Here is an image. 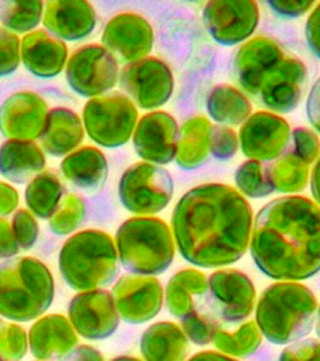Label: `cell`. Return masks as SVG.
Instances as JSON below:
<instances>
[{
  "instance_id": "cell-1",
  "label": "cell",
  "mask_w": 320,
  "mask_h": 361,
  "mask_svg": "<svg viewBox=\"0 0 320 361\" xmlns=\"http://www.w3.org/2000/svg\"><path fill=\"white\" fill-rule=\"evenodd\" d=\"M171 224L175 244L187 262L202 268L223 267L245 254L252 210L237 189L203 183L179 199Z\"/></svg>"
},
{
  "instance_id": "cell-2",
  "label": "cell",
  "mask_w": 320,
  "mask_h": 361,
  "mask_svg": "<svg viewBox=\"0 0 320 361\" xmlns=\"http://www.w3.org/2000/svg\"><path fill=\"white\" fill-rule=\"evenodd\" d=\"M250 252L262 274L303 281L320 271V206L304 196H282L255 216Z\"/></svg>"
},
{
  "instance_id": "cell-3",
  "label": "cell",
  "mask_w": 320,
  "mask_h": 361,
  "mask_svg": "<svg viewBox=\"0 0 320 361\" xmlns=\"http://www.w3.org/2000/svg\"><path fill=\"white\" fill-rule=\"evenodd\" d=\"M54 295L52 272L41 259L25 255L0 262V317L18 323L38 319Z\"/></svg>"
},
{
  "instance_id": "cell-4",
  "label": "cell",
  "mask_w": 320,
  "mask_h": 361,
  "mask_svg": "<svg viewBox=\"0 0 320 361\" xmlns=\"http://www.w3.org/2000/svg\"><path fill=\"white\" fill-rule=\"evenodd\" d=\"M317 300L313 292L297 282H276L261 295L255 323L273 344H290L312 331Z\"/></svg>"
},
{
  "instance_id": "cell-5",
  "label": "cell",
  "mask_w": 320,
  "mask_h": 361,
  "mask_svg": "<svg viewBox=\"0 0 320 361\" xmlns=\"http://www.w3.org/2000/svg\"><path fill=\"white\" fill-rule=\"evenodd\" d=\"M58 268L73 290L103 289L118 274V255L110 234L97 228L80 230L62 244Z\"/></svg>"
},
{
  "instance_id": "cell-6",
  "label": "cell",
  "mask_w": 320,
  "mask_h": 361,
  "mask_svg": "<svg viewBox=\"0 0 320 361\" xmlns=\"http://www.w3.org/2000/svg\"><path fill=\"white\" fill-rule=\"evenodd\" d=\"M118 262L135 275L165 272L175 257V240L169 226L158 217L135 216L120 224L114 238Z\"/></svg>"
},
{
  "instance_id": "cell-7",
  "label": "cell",
  "mask_w": 320,
  "mask_h": 361,
  "mask_svg": "<svg viewBox=\"0 0 320 361\" xmlns=\"http://www.w3.org/2000/svg\"><path fill=\"white\" fill-rule=\"evenodd\" d=\"M138 121L135 104L114 92L89 99L82 111V123L89 138L104 148H118L130 141Z\"/></svg>"
},
{
  "instance_id": "cell-8",
  "label": "cell",
  "mask_w": 320,
  "mask_h": 361,
  "mask_svg": "<svg viewBox=\"0 0 320 361\" xmlns=\"http://www.w3.org/2000/svg\"><path fill=\"white\" fill-rule=\"evenodd\" d=\"M173 195L171 173L151 162L128 166L118 180V199L134 214H155L164 210Z\"/></svg>"
},
{
  "instance_id": "cell-9",
  "label": "cell",
  "mask_w": 320,
  "mask_h": 361,
  "mask_svg": "<svg viewBox=\"0 0 320 361\" xmlns=\"http://www.w3.org/2000/svg\"><path fill=\"white\" fill-rule=\"evenodd\" d=\"M118 61L101 44H85L68 58L65 78L79 96L97 97L111 90L118 82Z\"/></svg>"
},
{
  "instance_id": "cell-10",
  "label": "cell",
  "mask_w": 320,
  "mask_h": 361,
  "mask_svg": "<svg viewBox=\"0 0 320 361\" xmlns=\"http://www.w3.org/2000/svg\"><path fill=\"white\" fill-rule=\"evenodd\" d=\"M118 86L135 107L152 110L165 104L173 92L171 68L159 58L145 56L125 63L118 73Z\"/></svg>"
},
{
  "instance_id": "cell-11",
  "label": "cell",
  "mask_w": 320,
  "mask_h": 361,
  "mask_svg": "<svg viewBox=\"0 0 320 361\" xmlns=\"http://www.w3.org/2000/svg\"><path fill=\"white\" fill-rule=\"evenodd\" d=\"M206 306L227 324L245 320L255 306V286L244 272L233 268L214 271L207 278Z\"/></svg>"
},
{
  "instance_id": "cell-12",
  "label": "cell",
  "mask_w": 320,
  "mask_h": 361,
  "mask_svg": "<svg viewBox=\"0 0 320 361\" xmlns=\"http://www.w3.org/2000/svg\"><path fill=\"white\" fill-rule=\"evenodd\" d=\"M68 319L79 336L93 341L110 337L120 322L113 295L106 289L78 292L69 302Z\"/></svg>"
},
{
  "instance_id": "cell-13",
  "label": "cell",
  "mask_w": 320,
  "mask_h": 361,
  "mask_svg": "<svg viewBox=\"0 0 320 361\" xmlns=\"http://www.w3.org/2000/svg\"><path fill=\"white\" fill-rule=\"evenodd\" d=\"M202 17L211 38L230 47L254 32L259 10L254 0H211L203 7Z\"/></svg>"
},
{
  "instance_id": "cell-14",
  "label": "cell",
  "mask_w": 320,
  "mask_h": 361,
  "mask_svg": "<svg viewBox=\"0 0 320 361\" xmlns=\"http://www.w3.org/2000/svg\"><path fill=\"white\" fill-rule=\"evenodd\" d=\"M238 142L245 157L271 162L289 149L290 127L282 116L257 111L242 123Z\"/></svg>"
},
{
  "instance_id": "cell-15",
  "label": "cell",
  "mask_w": 320,
  "mask_h": 361,
  "mask_svg": "<svg viewBox=\"0 0 320 361\" xmlns=\"http://www.w3.org/2000/svg\"><path fill=\"white\" fill-rule=\"evenodd\" d=\"M111 295L118 316L131 324L154 319L164 305V288L151 275H123L114 283Z\"/></svg>"
},
{
  "instance_id": "cell-16",
  "label": "cell",
  "mask_w": 320,
  "mask_h": 361,
  "mask_svg": "<svg viewBox=\"0 0 320 361\" xmlns=\"http://www.w3.org/2000/svg\"><path fill=\"white\" fill-rule=\"evenodd\" d=\"M101 42L117 61L121 59L128 63L148 56L154 45V31L144 16L123 11L106 23Z\"/></svg>"
},
{
  "instance_id": "cell-17",
  "label": "cell",
  "mask_w": 320,
  "mask_h": 361,
  "mask_svg": "<svg viewBox=\"0 0 320 361\" xmlns=\"http://www.w3.org/2000/svg\"><path fill=\"white\" fill-rule=\"evenodd\" d=\"M49 107L47 100L32 90H17L0 104V133L7 140L39 138Z\"/></svg>"
},
{
  "instance_id": "cell-18",
  "label": "cell",
  "mask_w": 320,
  "mask_h": 361,
  "mask_svg": "<svg viewBox=\"0 0 320 361\" xmlns=\"http://www.w3.org/2000/svg\"><path fill=\"white\" fill-rule=\"evenodd\" d=\"M131 138L140 158L145 162L165 165L175 159L179 126L172 114L154 110L137 121Z\"/></svg>"
},
{
  "instance_id": "cell-19",
  "label": "cell",
  "mask_w": 320,
  "mask_h": 361,
  "mask_svg": "<svg viewBox=\"0 0 320 361\" xmlns=\"http://www.w3.org/2000/svg\"><path fill=\"white\" fill-rule=\"evenodd\" d=\"M307 83L306 65L296 56H286L265 76L257 97L268 109L289 113L297 107Z\"/></svg>"
},
{
  "instance_id": "cell-20",
  "label": "cell",
  "mask_w": 320,
  "mask_h": 361,
  "mask_svg": "<svg viewBox=\"0 0 320 361\" xmlns=\"http://www.w3.org/2000/svg\"><path fill=\"white\" fill-rule=\"evenodd\" d=\"M283 58L282 47L269 37L258 35L244 42L234 58V71L242 89L257 96L265 76Z\"/></svg>"
},
{
  "instance_id": "cell-21",
  "label": "cell",
  "mask_w": 320,
  "mask_h": 361,
  "mask_svg": "<svg viewBox=\"0 0 320 361\" xmlns=\"http://www.w3.org/2000/svg\"><path fill=\"white\" fill-rule=\"evenodd\" d=\"M28 348L39 361H66L78 345V334L68 317L51 313L38 317L28 330Z\"/></svg>"
},
{
  "instance_id": "cell-22",
  "label": "cell",
  "mask_w": 320,
  "mask_h": 361,
  "mask_svg": "<svg viewBox=\"0 0 320 361\" xmlns=\"http://www.w3.org/2000/svg\"><path fill=\"white\" fill-rule=\"evenodd\" d=\"M44 30L61 41H79L96 27V10L85 0L47 1L42 16Z\"/></svg>"
},
{
  "instance_id": "cell-23",
  "label": "cell",
  "mask_w": 320,
  "mask_h": 361,
  "mask_svg": "<svg viewBox=\"0 0 320 361\" xmlns=\"http://www.w3.org/2000/svg\"><path fill=\"white\" fill-rule=\"evenodd\" d=\"M20 56L24 68L31 75L39 79H51L65 71L68 48L63 41L39 28L21 38Z\"/></svg>"
},
{
  "instance_id": "cell-24",
  "label": "cell",
  "mask_w": 320,
  "mask_h": 361,
  "mask_svg": "<svg viewBox=\"0 0 320 361\" xmlns=\"http://www.w3.org/2000/svg\"><path fill=\"white\" fill-rule=\"evenodd\" d=\"M85 138V128L82 118L76 111L68 107L49 109L44 130L39 135V147L51 157H66Z\"/></svg>"
},
{
  "instance_id": "cell-25",
  "label": "cell",
  "mask_w": 320,
  "mask_h": 361,
  "mask_svg": "<svg viewBox=\"0 0 320 361\" xmlns=\"http://www.w3.org/2000/svg\"><path fill=\"white\" fill-rule=\"evenodd\" d=\"M59 169L62 176L76 189L93 193L103 188L109 173V164L101 149L83 145L63 157Z\"/></svg>"
},
{
  "instance_id": "cell-26",
  "label": "cell",
  "mask_w": 320,
  "mask_h": 361,
  "mask_svg": "<svg viewBox=\"0 0 320 361\" xmlns=\"http://www.w3.org/2000/svg\"><path fill=\"white\" fill-rule=\"evenodd\" d=\"M45 165V152L35 141L7 140L0 145V175L13 183L30 182Z\"/></svg>"
},
{
  "instance_id": "cell-27",
  "label": "cell",
  "mask_w": 320,
  "mask_h": 361,
  "mask_svg": "<svg viewBox=\"0 0 320 361\" xmlns=\"http://www.w3.org/2000/svg\"><path fill=\"white\" fill-rule=\"evenodd\" d=\"M187 350V337L180 326L172 322L151 324L140 338L144 361H185Z\"/></svg>"
},
{
  "instance_id": "cell-28",
  "label": "cell",
  "mask_w": 320,
  "mask_h": 361,
  "mask_svg": "<svg viewBox=\"0 0 320 361\" xmlns=\"http://www.w3.org/2000/svg\"><path fill=\"white\" fill-rule=\"evenodd\" d=\"M207 278L203 272L192 268L178 271L166 283L164 299L168 310L178 319L206 303Z\"/></svg>"
},
{
  "instance_id": "cell-29",
  "label": "cell",
  "mask_w": 320,
  "mask_h": 361,
  "mask_svg": "<svg viewBox=\"0 0 320 361\" xmlns=\"http://www.w3.org/2000/svg\"><path fill=\"white\" fill-rule=\"evenodd\" d=\"M211 124L204 116L187 118L179 128L175 161L182 169H196L207 162L210 157Z\"/></svg>"
},
{
  "instance_id": "cell-30",
  "label": "cell",
  "mask_w": 320,
  "mask_h": 361,
  "mask_svg": "<svg viewBox=\"0 0 320 361\" xmlns=\"http://www.w3.org/2000/svg\"><path fill=\"white\" fill-rule=\"evenodd\" d=\"M206 107L214 121L226 126L242 124L252 110L251 102L241 90L224 83L214 86L209 92Z\"/></svg>"
},
{
  "instance_id": "cell-31",
  "label": "cell",
  "mask_w": 320,
  "mask_h": 361,
  "mask_svg": "<svg viewBox=\"0 0 320 361\" xmlns=\"http://www.w3.org/2000/svg\"><path fill=\"white\" fill-rule=\"evenodd\" d=\"M65 193V186L59 176L52 171H42L27 183L24 200L35 217L48 220Z\"/></svg>"
},
{
  "instance_id": "cell-32",
  "label": "cell",
  "mask_w": 320,
  "mask_h": 361,
  "mask_svg": "<svg viewBox=\"0 0 320 361\" xmlns=\"http://www.w3.org/2000/svg\"><path fill=\"white\" fill-rule=\"evenodd\" d=\"M268 168L275 192L295 193L306 188L309 165L296 157L290 148L279 158L268 162Z\"/></svg>"
},
{
  "instance_id": "cell-33",
  "label": "cell",
  "mask_w": 320,
  "mask_h": 361,
  "mask_svg": "<svg viewBox=\"0 0 320 361\" xmlns=\"http://www.w3.org/2000/svg\"><path fill=\"white\" fill-rule=\"evenodd\" d=\"M261 331L255 322H244L235 330L220 327L213 338L214 347L228 357H248L261 345Z\"/></svg>"
},
{
  "instance_id": "cell-34",
  "label": "cell",
  "mask_w": 320,
  "mask_h": 361,
  "mask_svg": "<svg viewBox=\"0 0 320 361\" xmlns=\"http://www.w3.org/2000/svg\"><path fill=\"white\" fill-rule=\"evenodd\" d=\"M44 1L6 0L0 1V24L14 34H28L42 21Z\"/></svg>"
},
{
  "instance_id": "cell-35",
  "label": "cell",
  "mask_w": 320,
  "mask_h": 361,
  "mask_svg": "<svg viewBox=\"0 0 320 361\" xmlns=\"http://www.w3.org/2000/svg\"><path fill=\"white\" fill-rule=\"evenodd\" d=\"M86 219V202L73 192H66L56 210L48 219L49 230L56 235H69L82 226Z\"/></svg>"
},
{
  "instance_id": "cell-36",
  "label": "cell",
  "mask_w": 320,
  "mask_h": 361,
  "mask_svg": "<svg viewBox=\"0 0 320 361\" xmlns=\"http://www.w3.org/2000/svg\"><path fill=\"white\" fill-rule=\"evenodd\" d=\"M234 179L238 190L248 197H265L275 192L269 176L268 162L247 159L237 168Z\"/></svg>"
},
{
  "instance_id": "cell-37",
  "label": "cell",
  "mask_w": 320,
  "mask_h": 361,
  "mask_svg": "<svg viewBox=\"0 0 320 361\" xmlns=\"http://www.w3.org/2000/svg\"><path fill=\"white\" fill-rule=\"evenodd\" d=\"M182 320V330L187 340L197 345H206L213 343L217 330L221 327L216 314L204 305L187 313Z\"/></svg>"
},
{
  "instance_id": "cell-38",
  "label": "cell",
  "mask_w": 320,
  "mask_h": 361,
  "mask_svg": "<svg viewBox=\"0 0 320 361\" xmlns=\"http://www.w3.org/2000/svg\"><path fill=\"white\" fill-rule=\"evenodd\" d=\"M28 350V336L17 323L0 324V361H20Z\"/></svg>"
},
{
  "instance_id": "cell-39",
  "label": "cell",
  "mask_w": 320,
  "mask_h": 361,
  "mask_svg": "<svg viewBox=\"0 0 320 361\" xmlns=\"http://www.w3.org/2000/svg\"><path fill=\"white\" fill-rule=\"evenodd\" d=\"M10 224L18 248L23 251L31 250L39 235V226L37 217L28 209H17L13 213Z\"/></svg>"
},
{
  "instance_id": "cell-40",
  "label": "cell",
  "mask_w": 320,
  "mask_h": 361,
  "mask_svg": "<svg viewBox=\"0 0 320 361\" xmlns=\"http://www.w3.org/2000/svg\"><path fill=\"white\" fill-rule=\"evenodd\" d=\"M290 151L303 162L310 165L320 155V140L314 131L306 127H296L290 131Z\"/></svg>"
},
{
  "instance_id": "cell-41",
  "label": "cell",
  "mask_w": 320,
  "mask_h": 361,
  "mask_svg": "<svg viewBox=\"0 0 320 361\" xmlns=\"http://www.w3.org/2000/svg\"><path fill=\"white\" fill-rule=\"evenodd\" d=\"M20 45V37L0 25V78L17 71L21 62Z\"/></svg>"
},
{
  "instance_id": "cell-42",
  "label": "cell",
  "mask_w": 320,
  "mask_h": 361,
  "mask_svg": "<svg viewBox=\"0 0 320 361\" xmlns=\"http://www.w3.org/2000/svg\"><path fill=\"white\" fill-rule=\"evenodd\" d=\"M238 137L227 126H211L210 130V155L219 161L231 159L238 149Z\"/></svg>"
},
{
  "instance_id": "cell-43",
  "label": "cell",
  "mask_w": 320,
  "mask_h": 361,
  "mask_svg": "<svg viewBox=\"0 0 320 361\" xmlns=\"http://www.w3.org/2000/svg\"><path fill=\"white\" fill-rule=\"evenodd\" d=\"M279 361H320V341L303 338L290 343L279 355Z\"/></svg>"
},
{
  "instance_id": "cell-44",
  "label": "cell",
  "mask_w": 320,
  "mask_h": 361,
  "mask_svg": "<svg viewBox=\"0 0 320 361\" xmlns=\"http://www.w3.org/2000/svg\"><path fill=\"white\" fill-rule=\"evenodd\" d=\"M266 6L271 7L276 14L283 17H299L310 10L313 1H297V0H269Z\"/></svg>"
},
{
  "instance_id": "cell-45",
  "label": "cell",
  "mask_w": 320,
  "mask_h": 361,
  "mask_svg": "<svg viewBox=\"0 0 320 361\" xmlns=\"http://www.w3.org/2000/svg\"><path fill=\"white\" fill-rule=\"evenodd\" d=\"M304 35L309 48L320 59V3L316 4L306 21Z\"/></svg>"
},
{
  "instance_id": "cell-46",
  "label": "cell",
  "mask_w": 320,
  "mask_h": 361,
  "mask_svg": "<svg viewBox=\"0 0 320 361\" xmlns=\"http://www.w3.org/2000/svg\"><path fill=\"white\" fill-rule=\"evenodd\" d=\"M18 251L20 248L13 234L11 224L0 217V262L16 257Z\"/></svg>"
},
{
  "instance_id": "cell-47",
  "label": "cell",
  "mask_w": 320,
  "mask_h": 361,
  "mask_svg": "<svg viewBox=\"0 0 320 361\" xmlns=\"http://www.w3.org/2000/svg\"><path fill=\"white\" fill-rule=\"evenodd\" d=\"M20 202L18 192L11 183L0 180V217L6 219L17 210Z\"/></svg>"
},
{
  "instance_id": "cell-48",
  "label": "cell",
  "mask_w": 320,
  "mask_h": 361,
  "mask_svg": "<svg viewBox=\"0 0 320 361\" xmlns=\"http://www.w3.org/2000/svg\"><path fill=\"white\" fill-rule=\"evenodd\" d=\"M306 113L312 126L320 133V78L316 80L307 96Z\"/></svg>"
},
{
  "instance_id": "cell-49",
  "label": "cell",
  "mask_w": 320,
  "mask_h": 361,
  "mask_svg": "<svg viewBox=\"0 0 320 361\" xmlns=\"http://www.w3.org/2000/svg\"><path fill=\"white\" fill-rule=\"evenodd\" d=\"M66 361H104V358L97 348L87 344H80L76 345Z\"/></svg>"
},
{
  "instance_id": "cell-50",
  "label": "cell",
  "mask_w": 320,
  "mask_h": 361,
  "mask_svg": "<svg viewBox=\"0 0 320 361\" xmlns=\"http://www.w3.org/2000/svg\"><path fill=\"white\" fill-rule=\"evenodd\" d=\"M187 361H237V360L217 351H200L192 355Z\"/></svg>"
},
{
  "instance_id": "cell-51",
  "label": "cell",
  "mask_w": 320,
  "mask_h": 361,
  "mask_svg": "<svg viewBox=\"0 0 320 361\" xmlns=\"http://www.w3.org/2000/svg\"><path fill=\"white\" fill-rule=\"evenodd\" d=\"M310 188H312V195H313L316 203L320 206V155H319V158L316 161V165L312 171Z\"/></svg>"
},
{
  "instance_id": "cell-52",
  "label": "cell",
  "mask_w": 320,
  "mask_h": 361,
  "mask_svg": "<svg viewBox=\"0 0 320 361\" xmlns=\"http://www.w3.org/2000/svg\"><path fill=\"white\" fill-rule=\"evenodd\" d=\"M110 361H141V360L137 358V357H131V355H120V357H116Z\"/></svg>"
},
{
  "instance_id": "cell-53",
  "label": "cell",
  "mask_w": 320,
  "mask_h": 361,
  "mask_svg": "<svg viewBox=\"0 0 320 361\" xmlns=\"http://www.w3.org/2000/svg\"><path fill=\"white\" fill-rule=\"evenodd\" d=\"M317 319H316V333H317V336H319V338H320V306H319V310H317Z\"/></svg>"
},
{
  "instance_id": "cell-54",
  "label": "cell",
  "mask_w": 320,
  "mask_h": 361,
  "mask_svg": "<svg viewBox=\"0 0 320 361\" xmlns=\"http://www.w3.org/2000/svg\"><path fill=\"white\" fill-rule=\"evenodd\" d=\"M1 323H3V320H1V317H0V324H1Z\"/></svg>"
}]
</instances>
